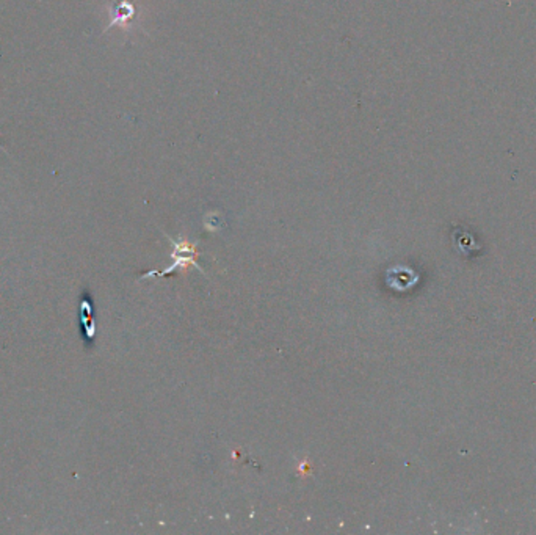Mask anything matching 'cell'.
Wrapping results in <instances>:
<instances>
[{
  "mask_svg": "<svg viewBox=\"0 0 536 535\" xmlns=\"http://www.w3.org/2000/svg\"><path fill=\"white\" fill-rule=\"evenodd\" d=\"M171 242L174 243V251H173V255H171V258H173V264H171L168 269L163 270V272H149V273L145 275V278L152 277V275H157V277H165V275L173 273L176 269H179V267H181V269H185L187 265H195L196 269L204 275L203 269H201V267L196 264L198 253H196L195 245H190L189 242H185V241H181V242L171 241Z\"/></svg>",
  "mask_w": 536,
  "mask_h": 535,
  "instance_id": "6da1fadb",
  "label": "cell"
}]
</instances>
